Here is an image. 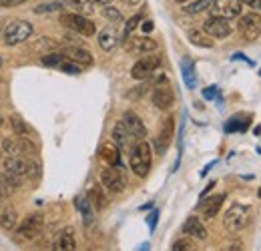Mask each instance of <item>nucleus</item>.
<instances>
[{
  "label": "nucleus",
  "instance_id": "ea45409f",
  "mask_svg": "<svg viewBox=\"0 0 261 251\" xmlns=\"http://www.w3.org/2000/svg\"><path fill=\"white\" fill-rule=\"evenodd\" d=\"M243 4H247L253 10H261V0H243Z\"/></svg>",
  "mask_w": 261,
  "mask_h": 251
},
{
  "label": "nucleus",
  "instance_id": "aec40b11",
  "mask_svg": "<svg viewBox=\"0 0 261 251\" xmlns=\"http://www.w3.org/2000/svg\"><path fill=\"white\" fill-rule=\"evenodd\" d=\"M16 223H18V213H16V209H14L12 205L0 201V227L6 229V231H12V229L16 227Z\"/></svg>",
  "mask_w": 261,
  "mask_h": 251
},
{
  "label": "nucleus",
  "instance_id": "4468645a",
  "mask_svg": "<svg viewBox=\"0 0 261 251\" xmlns=\"http://www.w3.org/2000/svg\"><path fill=\"white\" fill-rule=\"evenodd\" d=\"M203 31L213 38H227L231 34V24L227 18H219V16H209L203 22Z\"/></svg>",
  "mask_w": 261,
  "mask_h": 251
},
{
  "label": "nucleus",
  "instance_id": "cd10ccee",
  "mask_svg": "<svg viewBox=\"0 0 261 251\" xmlns=\"http://www.w3.org/2000/svg\"><path fill=\"white\" fill-rule=\"evenodd\" d=\"M189 40H191V44L201 46V48H213V38H209V34L205 31H191L189 32Z\"/></svg>",
  "mask_w": 261,
  "mask_h": 251
},
{
  "label": "nucleus",
  "instance_id": "a18cd8bd",
  "mask_svg": "<svg viewBox=\"0 0 261 251\" xmlns=\"http://www.w3.org/2000/svg\"><path fill=\"white\" fill-rule=\"evenodd\" d=\"M129 6H137V4H141V0H125Z\"/></svg>",
  "mask_w": 261,
  "mask_h": 251
},
{
  "label": "nucleus",
  "instance_id": "72a5a7b5",
  "mask_svg": "<svg viewBox=\"0 0 261 251\" xmlns=\"http://www.w3.org/2000/svg\"><path fill=\"white\" fill-rule=\"evenodd\" d=\"M59 68L63 70V72H66V74H79L81 72V64H76V63H66L65 59H63V63L59 64Z\"/></svg>",
  "mask_w": 261,
  "mask_h": 251
},
{
  "label": "nucleus",
  "instance_id": "bb28decb",
  "mask_svg": "<svg viewBox=\"0 0 261 251\" xmlns=\"http://www.w3.org/2000/svg\"><path fill=\"white\" fill-rule=\"evenodd\" d=\"M74 205H76V209L81 211V215H83V219H85V225H91V223H93V205L89 203V199H87V197H76Z\"/></svg>",
  "mask_w": 261,
  "mask_h": 251
},
{
  "label": "nucleus",
  "instance_id": "393cba45",
  "mask_svg": "<svg viewBox=\"0 0 261 251\" xmlns=\"http://www.w3.org/2000/svg\"><path fill=\"white\" fill-rule=\"evenodd\" d=\"M181 74H183V81H185V87L187 89H195L197 87V74H195V66L189 59H183L181 61Z\"/></svg>",
  "mask_w": 261,
  "mask_h": 251
},
{
  "label": "nucleus",
  "instance_id": "c756f323",
  "mask_svg": "<svg viewBox=\"0 0 261 251\" xmlns=\"http://www.w3.org/2000/svg\"><path fill=\"white\" fill-rule=\"evenodd\" d=\"M211 2H213V0H195V2H191V4H187V6H183V10L189 12V14H199V12L207 10V8L211 6Z\"/></svg>",
  "mask_w": 261,
  "mask_h": 251
},
{
  "label": "nucleus",
  "instance_id": "20e7f679",
  "mask_svg": "<svg viewBox=\"0 0 261 251\" xmlns=\"http://www.w3.org/2000/svg\"><path fill=\"white\" fill-rule=\"evenodd\" d=\"M61 22H63V27H66L68 31L79 32L83 36H93L97 32L95 22L89 20L87 16H83L81 12H66V14L61 16Z\"/></svg>",
  "mask_w": 261,
  "mask_h": 251
},
{
  "label": "nucleus",
  "instance_id": "9d476101",
  "mask_svg": "<svg viewBox=\"0 0 261 251\" xmlns=\"http://www.w3.org/2000/svg\"><path fill=\"white\" fill-rule=\"evenodd\" d=\"M237 31L245 40H255L261 34V16L255 12H249V14L241 16L239 22H237Z\"/></svg>",
  "mask_w": 261,
  "mask_h": 251
},
{
  "label": "nucleus",
  "instance_id": "6e6552de",
  "mask_svg": "<svg viewBox=\"0 0 261 251\" xmlns=\"http://www.w3.org/2000/svg\"><path fill=\"white\" fill-rule=\"evenodd\" d=\"M100 185L111 191V193H123L125 191V185H127V179L123 175V171L119 167H107L100 171Z\"/></svg>",
  "mask_w": 261,
  "mask_h": 251
},
{
  "label": "nucleus",
  "instance_id": "ddd939ff",
  "mask_svg": "<svg viewBox=\"0 0 261 251\" xmlns=\"http://www.w3.org/2000/svg\"><path fill=\"white\" fill-rule=\"evenodd\" d=\"M173 135H175V119L169 115L165 117L163 123H161V129L157 133V139H155V147H157V153L163 155L165 151L169 149L171 141H173Z\"/></svg>",
  "mask_w": 261,
  "mask_h": 251
},
{
  "label": "nucleus",
  "instance_id": "f257e3e1",
  "mask_svg": "<svg viewBox=\"0 0 261 251\" xmlns=\"http://www.w3.org/2000/svg\"><path fill=\"white\" fill-rule=\"evenodd\" d=\"M38 173H40V167L27 155H12L4 161V177L14 187L22 185L24 179H36Z\"/></svg>",
  "mask_w": 261,
  "mask_h": 251
},
{
  "label": "nucleus",
  "instance_id": "0eeeda50",
  "mask_svg": "<svg viewBox=\"0 0 261 251\" xmlns=\"http://www.w3.org/2000/svg\"><path fill=\"white\" fill-rule=\"evenodd\" d=\"M161 66V57L159 55H149V57H143L141 61L133 64L130 68V77L137 79V81H145L149 77H153Z\"/></svg>",
  "mask_w": 261,
  "mask_h": 251
},
{
  "label": "nucleus",
  "instance_id": "09e8293b",
  "mask_svg": "<svg viewBox=\"0 0 261 251\" xmlns=\"http://www.w3.org/2000/svg\"><path fill=\"white\" fill-rule=\"evenodd\" d=\"M0 66H2V59H0Z\"/></svg>",
  "mask_w": 261,
  "mask_h": 251
},
{
  "label": "nucleus",
  "instance_id": "423d86ee",
  "mask_svg": "<svg viewBox=\"0 0 261 251\" xmlns=\"http://www.w3.org/2000/svg\"><path fill=\"white\" fill-rule=\"evenodd\" d=\"M151 98H153V105H155L159 111H169V109L173 107V103H175V93H173L171 83H169L165 77H161V79L157 81Z\"/></svg>",
  "mask_w": 261,
  "mask_h": 251
},
{
  "label": "nucleus",
  "instance_id": "39448f33",
  "mask_svg": "<svg viewBox=\"0 0 261 251\" xmlns=\"http://www.w3.org/2000/svg\"><path fill=\"white\" fill-rule=\"evenodd\" d=\"M247 219H249V207L235 203V205L229 207L225 211V215H223V227L227 229L229 233H237V231H241L245 227Z\"/></svg>",
  "mask_w": 261,
  "mask_h": 251
},
{
  "label": "nucleus",
  "instance_id": "f8f14e48",
  "mask_svg": "<svg viewBox=\"0 0 261 251\" xmlns=\"http://www.w3.org/2000/svg\"><path fill=\"white\" fill-rule=\"evenodd\" d=\"M42 225H44L42 215L40 213H33V215H29L27 219L16 227V233H18L20 239H34L36 235H40Z\"/></svg>",
  "mask_w": 261,
  "mask_h": 251
},
{
  "label": "nucleus",
  "instance_id": "b1692460",
  "mask_svg": "<svg viewBox=\"0 0 261 251\" xmlns=\"http://www.w3.org/2000/svg\"><path fill=\"white\" fill-rule=\"evenodd\" d=\"M251 123V117L249 115H235V117H231L227 121V125H225V133H243V131H247V127Z\"/></svg>",
  "mask_w": 261,
  "mask_h": 251
},
{
  "label": "nucleus",
  "instance_id": "c85d7f7f",
  "mask_svg": "<svg viewBox=\"0 0 261 251\" xmlns=\"http://www.w3.org/2000/svg\"><path fill=\"white\" fill-rule=\"evenodd\" d=\"M2 153H6L8 157H12V155H22V151H20V143H16L14 139H4L2 143Z\"/></svg>",
  "mask_w": 261,
  "mask_h": 251
},
{
  "label": "nucleus",
  "instance_id": "a19ab883",
  "mask_svg": "<svg viewBox=\"0 0 261 251\" xmlns=\"http://www.w3.org/2000/svg\"><path fill=\"white\" fill-rule=\"evenodd\" d=\"M215 94H217V87H211V89L203 91V96H205V98H213Z\"/></svg>",
  "mask_w": 261,
  "mask_h": 251
},
{
  "label": "nucleus",
  "instance_id": "a211bd4d",
  "mask_svg": "<svg viewBox=\"0 0 261 251\" xmlns=\"http://www.w3.org/2000/svg\"><path fill=\"white\" fill-rule=\"evenodd\" d=\"M223 201H225V195H223V193L213 195V197H209V199H203V201L199 203V209H201L203 217H205V219H213V217L219 213Z\"/></svg>",
  "mask_w": 261,
  "mask_h": 251
},
{
  "label": "nucleus",
  "instance_id": "f3484780",
  "mask_svg": "<svg viewBox=\"0 0 261 251\" xmlns=\"http://www.w3.org/2000/svg\"><path fill=\"white\" fill-rule=\"evenodd\" d=\"M61 55L65 57L66 61H72V63L76 64H85V66L93 64V55L87 48H83V46H65L61 51Z\"/></svg>",
  "mask_w": 261,
  "mask_h": 251
},
{
  "label": "nucleus",
  "instance_id": "f03ea898",
  "mask_svg": "<svg viewBox=\"0 0 261 251\" xmlns=\"http://www.w3.org/2000/svg\"><path fill=\"white\" fill-rule=\"evenodd\" d=\"M130 169L137 177H147L151 171V147L145 141H139L130 151Z\"/></svg>",
  "mask_w": 261,
  "mask_h": 251
},
{
  "label": "nucleus",
  "instance_id": "412c9836",
  "mask_svg": "<svg viewBox=\"0 0 261 251\" xmlns=\"http://www.w3.org/2000/svg\"><path fill=\"white\" fill-rule=\"evenodd\" d=\"M98 44H100V48L107 51V53L115 51L117 44H119V32H117V29H113V27L102 29V31L98 32Z\"/></svg>",
  "mask_w": 261,
  "mask_h": 251
},
{
  "label": "nucleus",
  "instance_id": "1a4fd4ad",
  "mask_svg": "<svg viewBox=\"0 0 261 251\" xmlns=\"http://www.w3.org/2000/svg\"><path fill=\"white\" fill-rule=\"evenodd\" d=\"M241 8H243V0H213L209 10H211V16H219V18H237L241 14Z\"/></svg>",
  "mask_w": 261,
  "mask_h": 251
},
{
  "label": "nucleus",
  "instance_id": "c9c22d12",
  "mask_svg": "<svg viewBox=\"0 0 261 251\" xmlns=\"http://www.w3.org/2000/svg\"><path fill=\"white\" fill-rule=\"evenodd\" d=\"M173 251H191L193 249V243L191 241H187V239H179V241H175L173 243Z\"/></svg>",
  "mask_w": 261,
  "mask_h": 251
},
{
  "label": "nucleus",
  "instance_id": "473e14b6",
  "mask_svg": "<svg viewBox=\"0 0 261 251\" xmlns=\"http://www.w3.org/2000/svg\"><path fill=\"white\" fill-rule=\"evenodd\" d=\"M63 55L61 53H50V55H46V57H42V64H46V66H59V64L63 63Z\"/></svg>",
  "mask_w": 261,
  "mask_h": 251
},
{
  "label": "nucleus",
  "instance_id": "9b49d317",
  "mask_svg": "<svg viewBox=\"0 0 261 251\" xmlns=\"http://www.w3.org/2000/svg\"><path fill=\"white\" fill-rule=\"evenodd\" d=\"M125 48L130 55H149V53H155L159 44L149 36H133V38H125Z\"/></svg>",
  "mask_w": 261,
  "mask_h": 251
},
{
  "label": "nucleus",
  "instance_id": "dca6fc26",
  "mask_svg": "<svg viewBox=\"0 0 261 251\" xmlns=\"http://www.w3.org/2000/svg\"><path fill=\"white\" fill-rule=\"evenodd\" d=\"M113 141H115V145L121 149V151H133V147L139 143V141H135L133 137H130V133L127 131V127L123 125V121H119L115 129H113Z\"/></svg>",
  "mask_w": 261,
  "mask_h": 251
},
{
  "label": "nucleus",
  "instance_id": "79ce46f5",
  "mask_svg": "<svg viewBox=\"0 0 261 251\" xmlns=\"http://www.w3.org/2000/svg\"><path fill=\"white\" fill-rule=\"evenodd\" d=\"M157 217H159V211H153V213H151V217H149V227H151V229H155Z\"/></svg>",
  "mask_w": 261,
  "mask_h": 251
},
{
  "label": "nucleus",
  "instance_id": "4c0bfd02",
  "mask_svg": "<svg viewBox=\"0 0 261 251\" xmlns=\"http://www.w3.org/2000/svg\"><path fill=\"white\" fill-rule=\"evenodd\" d=\"M29 0H0V6L2 8H12V6H18V4H24Z\"/></svg>",
  "mask_w": 261,
  "mask_h": 251
},
{
  "label": "nucleus",
  "instance_id": "de8ad7c7",
  "mask_svg": "<svg viewBox=\"0 0 261 251\" xmlns=\"http://www.w3.org/2000/svg\"><path fill=\"white\" fill-rule=\"evenodd\" d=\"M0 157H2V145H0Z\"/></svg>",
  "mask_w": 261,
  "mask_h": 251
},
{
  "label": "nucleus",
  "instance_id": "2f4dec72",
  "mask_svg": "<svg viewBox=\"0 0 261 251\" xmlns=\"http://www.w3.org/2000/svg\"><path fill=\"white\" fill-rule=\"evenodd\" d=\"M102 14H105L111 22H123V14H121L115 6H109V4H107V6H105V10H102Z\"/></svg>",
  "mask_w": 261,
  "mask_h": 251
},
{
  "label": "nucleus",
  "instance_id": "4be33fe9",
  "mask_svg": "<svg viewBox=\"0 0 261 251\" xmlns=\"http://www.w3.org/2000/svg\"><path fill=\"white\" fill-rule=\"evenodd\" d=\"M183 233L185 235H191V237H195L199 241H203V239H207V229H205V225L201 223L199 217H189V219L183 223Z\"/></svg>",
  "mask_w": 261,
  "mask_h": 251
},
{
  "label": "nucleus",
  "instance_id": "f704fd0d",
  "mask_svg": "<svg viewBox=\"0 0 261 251\" xmlns=\"http://www.w3.org/2000/svg\"><path fill=\"white\" fill-rule=\"evenodd\" d=\"M61 8H63L61 2H48V4H42V6L34 8V12L36 14H44V12H55V10H61Z\"/></svg>",
  "mask_w": 261,
  "mask_h": 251
},
{
  "label": "nucleus",
  "instance_id": "58836bf2",
  "mask_svg": "<svg viewBox=\"0 0 261 251\" xmlns=\"http://www.w3.org/2000/svg\"><path fill=\"white\" fill-rule=\"evenodd\" d=\"M8 191H10V189H8V185L4 183V177H0V201L8 195Z\"/></svg>",
  "mask_w": 261,
  "mask_h": 251
},
{
  "label": "nucleus",
  "instance_id": "e433bc0d",
  "mask_svg": "<svg viewBox=\"0 0 261 251\" xmlns=\"http://www.w3.org/2000/svg\"><path fill=\"white\" fill-rule=\"evenodd\" d=\"M141 20H143V16H141V14H137V16L129 18V22H127V27H125V36H129L130 32L139 27V22H141Z\"/></svg>",
  "mask_w": 261,
  "mask_h": 251
},
{
  "label": "nucleus",
  "instance_id": "7ed1b4c3",
  "mask_svg": "<svg viewBox=\"0 0 261 251\" xmlns=\"http://www.w3.org/2000/svg\"><path fill=\"white\" fill-rule=\"evenodd\" d=\"M33 34V24L27 20H14L4 29V44L6 46H16L22 44L31 38Z\"/></svg>",
  "mask_w": 261,
  "mask_h": 251
},
{
  "label": "nucleus",
  "instance_id": "7c9ffc66",
  "mask_svg": "<svg viewBox=\"0 0 261 251\" xmlns=\"http://www.w3.org/2000/svg\"><path fill=\"white\" fill-rule=\"evenodd\" d=\"M10 125H12L14 133H16L18 137H29V127L24 125V121H22L18 115H12V117H10Z\"/></svg>",
  "mask_w": 261,
  "mask_h": 251
},
{
  "label": "nucleus",
  "instance_id": "5701e85b",
  "mask_svg": "<svg viewBox=\"0 0 261 251\" xmlns=\"http://www.w3.org/2000/svg\"><path fill=\"white\" fill-rule=\"evenodd\" d=\"M57 249L59 251H72L76 249V239H74V231L70 227H66L61 231L59 239H57Z\"/></svg>",
  "mask_w": 261,
  "mask_h": 251
},
{
  "label": "nucleus",
  "instance_id": "37998d69",
  "mask_svg": "<svg viewBox=\"0 0 261 251\" xmlns=\"http://www.w3.org/2000/svg\"><path fill=\"white\" fill-rule=\"evenodd\" d=\"M89 4H93V6H107V4H111V0H87Z\"/></svg>",
  "mask_w": 261,
  "mask_h": 251
},
{
  "label": "nucleus",
  "instance_id": "6ab92c4d",
  "mask_svg": "<svg viewBox=\"0 0 261 251\" xmlns=\"http://www.w3.org/2000/svg\"><path fill=\"white\" fill-rule=\"evenodd\" d=\"M98 157L102 159L107 165H111V167L123 169V163H121V149H119L115 143H105V145L98 149Z\"/></svg>",
  "mask_w": 261,
  "mask_h": 251
},
{
  "label": "nucleus",
  "instance_id": "c03bdc74",
  "mask_svg": "<svg viewBox=\"0 0 261 251\" xmlns=\"http://www.w3.org/2000/svg\"><path fill=\"white\" fill-rule=\"evenodd\" d=\"M153 31V22L151 20H145V24H143V32H151Z\"/></svg>",
  "mask_w": 261,
  "mask_h": 251
},
{
  "label": "nucleus",
  "instance_id": "a878e982",
  "mask_svg": "<svg viewBox=\"0 0 261 251\" xmlns=\"http://www.w3.org/2000/svg\"><path fill=\"white\" fill-rule=\"evenodd\" d=\"M87 199H89V203L93 205L95 211H102V209L107 207V197H105V193H102L100 185H95V187L91 189L89 195H87Z\"/></svg>",
  "mask_w": 261,
  "mask_h": 251
},
{
  "label": "nucleus",
  "instance_id": "49530a36",
  "mask_svg": "<svg viewBox=\"0 0 261 251\" xmlns=\"http://www.w3.org/2000/svg\"><path fill=\"white\" fill-rule=\"evenodd\" d=\"M177 2H181V4H183V2H189V0H177Z\"/></svg>",
  "mask_w": 261,
  "mask_h": 251
},
{
  "label": "nucleus",
  "instance_id": "2eb2a0df",
  "mask_svg": "<svg viewBox=\"0 0 261 251\" xmlns=\"http://www.w3.org/2000/svg\"><path fill=\"white\" fill-rule=\"evenodd\" d=\"M123 125L127 127V131L130 133V137L135 139V141H145V137H147V129L143 125V121L139 119V115L137 113H133V111H125V115H123Z\"/></svg>",
  "mask_w": 261,
  "mask_h": 251
}]
</instances>
